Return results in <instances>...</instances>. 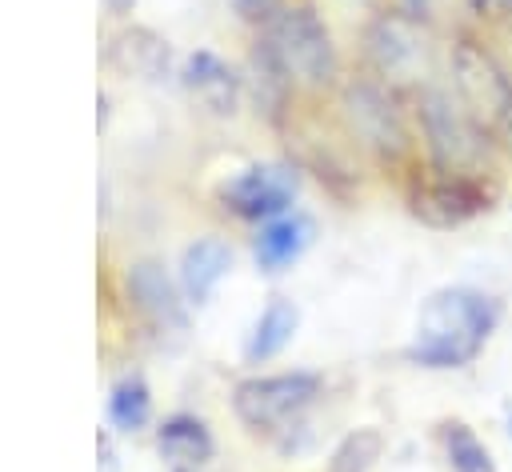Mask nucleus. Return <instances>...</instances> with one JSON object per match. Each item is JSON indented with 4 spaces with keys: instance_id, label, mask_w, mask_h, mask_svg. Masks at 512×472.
Listing matches in <instances>:
<instances>
[{
    "instance_id": "obj_22",
    "label": "nucleus",
    "mask_w": 512,
    "mask_h": 472,
    "mask_svg": "<svg viewBox=\"0 0 512 472\" xmlns=\"http://www.w3.org/2000/svg\"><path fill=\"white\" fill-rule=\"evenodd\" d=\"M104 4H108V8H112V12H128V8H132V4H136V0H104Z\"/></svg>"
},
{
    "instance_id": "obj_5",
    "label": "nucleus",
    "mask_w": 512,
    "mask_h": 472,
    "mask_svg": "<svg viewBox=\"0 0 512 472\" xmlns=\"http://www.w3.org/2000/svg\"><path fill=\"white\" fill-rule=\"evenodd\" d=\"M364 52L388 84H420L432 72V36L408 12H380L364 32Z\"/></svg>"
},
{
    "instance_id": "obj_15",
    "label": "nucleus",
    "mask_w": 512,
    "mask_h": 472,
    "mask_svg": "<svg viewBox=\"0 0 512 472\" xmlns=\"http://www.w3.org/2000/svg\"><path fill=\"white\" fill-rule=\"evenodd\" d=\"M108 64L128 72V76H156L168 64V48L148 28H132V32H120L108 44Z\"/></svg>"
},
{
    "instance_id": "obj_12",
    "label": "nucleus",
    "mask_w": 512,
    "mask_h": 472,
    "mask_svg": "<svg viewBox=\"0 0 512 472\" xmlns=\"http://www.w3.org/2000/svg\"><path fill=\"white\" fill-rule=\"evenodd\" d=\"M312 244V220L308 216H280L268 220L256 236V264L264 272H280L288 268L304 248Z\"/></svg>"
},
{
    "instance_id": "obj_21",
    "label": "nucleus",
    "mask_w": 512,
    "mask_h": 472,
    "mask_svg": "<svg viewBox=\"0 0 512 472\" xmlns=\"http://www.w3.org/2000/svg\"><path fill=\"white\" fill-rule=\"evenodd\" d=\"M96 444H100V464H104L100 472H112V468H116V460H112V444H108V436H100Z\"/></svg>"
},
{
    "instance_id": "obj_23",
    "label": "nucleus",
    "mask_w": 512,
    "mask_h": 472,
    "mask_svg": "<svg viewBox=\"0 0 512 472\" xmlns=\"http://www.w3.org/2000/svg\"><path fill=\"white\" fill-rule=\"evenodd\" d=\"M468 4H472V8H476V12H492V8H496V4H500V0H468Z\"/></svg>"
},
{
    "instance_id": "obj_6",
    "label": "nucleus",
    "mask_w": 512,
    "mask_h": 472,
    "mask_svg": "<svg viewBox=\"0 0 512 472\" xmlns=\"http://www.w3.org/2000/svg\"><path fill=\"white\" fill-rule=\"evenodd\" d=\"M316 396H320V380L312 372H280V376H252L236 384L232 404L248 428L276 432L288 420H296Z\"/></svg>"
},
{
    "instance_id": "obj_1",
    "label": "nucleus",
    "mask_w": 512,
    "mask_h": 472,
    "mask_svg": "<svg viewBox=\"0 0 512 472\" xmlns=\"http://www.w3.org/2000/svg\"><path fill=\"white\" fill-rule=\"evenodd\" d=\"M496 316V300L472 288H444L420 308V328L408 356L428 368H460L484 348Z\"/></svg>"
},
{
    "instance_id": "obj_19",
    "label": "nucleus",
    "mask_w": 512,
    "mask_h": 472,
    "mask_svg": "<svg viewBox=\"0 0 512 472\" xmlns=\"http://www.w3.org/2000/svg\"><path fill=\"white\" fill-rule=\"evenodd\" d=\"M376 456H380V432L356 428V432L344 436V444L332 452V472H368Z\"/></svg>"
},
{
    "instance_id": "obj_7",
    "label": "nucleus",
    "mask_w": 512,
    "mask_h": 472,
    "mask_svg": "<svg viewBox=\"0 0 512 472\" xmlns=\"http://www.w3.org/2000/svg\"><path fill=\"white\" fill-rule=\"evenodd\" d=\"M344 124L348 132L376 156L384 160H396L408 152V128H404V116L392 100L388 88L380 84H348L344 88Z\"/></svg>"
},
{
    "instance_id": "obj_17",
    "label": "nucleus",
    "mask_w": 512,
    "mask_h": 472,
    "mask_svg": "<svg viewBox=\"0 0 512 472\" xmlns=\"http://www.w3.org/2000/svg\"><path fill=\"white\" fill-rule=\"evenodd\" d=\"M148 408H152V400H148V388H144V380H140V376L120 380V384L112 388V396H108V416H112V424H116V428H124V432L144 428Z\"/></svg>"
},
{
    "instance_id": "obj_3",
    "label": "nucleus",
    "mask_w": 512,
    "mask_h": 472,
    "mask_svg": "<svg viewBox=\"0 0 512 472\" xmlns=\"http://www.w3.org/2000/svg\"><path fill=\"white\" fill-rule=\"evenodd\" d=\"M264 52L288 76V84L320 92L336 80V48L312 8H284L264 24Z\"/></svg>"
},
{
    "instance_id": "obj_13",
    "label": "nucleus",
    "mask_w": 512,
    "mask_h": 472,
    "mask_svg": "<svg viewBox=\"0 0 512 472\" xmlns=\"http://www.w3.org/2000/svg\"><path fill=\"white\" fill-rule=\"evenodd\" d=\"M156 448H160V456H164L168 464H176V468H196V464H204V460L212 456V436H208L204 420L180 412V416H168V420L156 428Z\"/></svg>"
},
{
    "instance_id": "obj_16",
    "label": "nucleus",
    "mask_w": 512,
    "mask_h": 472,
    "mask_svg": "<svg viewBox=\"0 0 512 472\" xmlns=\"http://www.w3.org/2000/svg\"><path fill=\"white\" fill-rule=\"evenodd\" d=\"M292 332H296V308L276 296V300L260 312V320H256V328H252V336H248L244 356H248L252 364H256V360H268V356H276V352L292 340Z\"/></svg>"
},
{
    "instance_id": "obj_24",
    "label": "nucleus",
    "mask_w": 512,
    "mask_h": 472,
    "mask_svg": "<svg viewBox=\"0 0 512 472\" xmlns=\"http://www.w3.org/2000/svg\"><path fill=\"white\" fill-rule=\"evenodd\" d=\"M404 4H408L412 12H424V4H428V0H404Z\"/></svg>"
},
{
    "instance_id": "obj_8",
    "label": "nucleus",
    "mask_w": 512,
    "mask_h": 472,
    "mask_svg": "<svg viewBox=\"0 0 512 472\" xmlns=\"http://www.w3.org/2000/svg\"><path fill=\"white\" fill-rule=\"evenodd\" d=\"M224 208L244 220H272L280 216L296 196V176L284 168H248L232 184H224Z\"/></svg>"
},
{
    "instance_id": "obj_9",
    "label": "nucleus",
    "mask_w": 512,
    "mask_h": 472,
    "mask_svg": "<svg viewBox=\"0 0 512 472\" xmlns=\"http://www.w3.org/2000/svg\"><path fill=\"white\" fill-rule=\"evenodd\" d=\"M412 208L428 224H460L484 208V188H480V180L444 176L432 168V176L412 188Z\"/></svg>"
},
{
    "instance_id": "obj_14",
    "label": "nucleus",
    "mask_w": 512,
    "mask_h": 472,
    "mask_svg": "<svg viewBox=\"0 0 512 472\" xmlns=\"http://www.w3.org/2000/svg\"><path fill=\"white\" fill-rule=\"evenodd\" d=\"M228 264H232V252L224 240H196L180 260V280H184L188 300L204 304L212 296V288L224 280Z\"/></svg>"
},
{
    "instance_id": "obj_18",
    "label": "nucleus",
    "mask_w": 512,
    "mask_h": 472,
    "mask_svg": "<svg viewBox=\"0 0 512 472\" xmlns=\"http://www.w3.org/2000/svg\"><path fill=\"white\" fill-rule=\"evenodd\" d=\"M444 444H448L452 472H496V464H492L488 448L472 436V428H464V424H448Z\"/></svg>"
},
{
    "instance_id": "obj_10",
    "label": "nucleus",
    "mask_w": 512,
    "mask_h": 472,
    "mask_svg": "<svg viewBox=\"0 0 512 472\" xmlns=\"http://www.w3.org/2000/svg\"><path fill=\"white\" fill-rule=\"evenodd\" d=\"M128 296L156 328H164V332H184L188 328L184 304H180V296H176V288H172V280L164 276L160 264H152V260L132 264L128 268Z\"/></svg>"
},
{
    "instance_id": "obj_4",
    "label": "nucleus",
    "mask_w": 512,
    "mask_h": 472,
    "mask_svg": "<svg viewBox=\"0 0 512 472\" xmlns=\"http://www.w3.org/2000/svg\"><path fill=\"white\" fill-rule=\"evenodd\" d=\"M452 80L456 96L468 104V112L512 152V80L504 68L472 40H460L452 48Z\"/></svg>"
},
{
    "instance_id": "obj_20",
    "label": "nucleus",
    "mask_w": 512,
    "mask_h": 472,
    "mask_svg": "<svg viewBox=\"0 0 512 472\" xmlns=\"http://www.w3.org/2000/svg\"><path fill=\"white\" fill-rule=\"evenodd\" d=\"M232 4H236V12L244 20H264V24L280 12V0H232Z\"/></svg>"
},
{
    "instance_id": "obj_11",
    "label": "nucleus",
    "mask_w": 512,
    "mask_h": 472,
    "mask_svg": "<svg viewBox=\"0 0 512 472\" xmlns=\"http://www.w3.org/2000/svg\"><path fill=\"white\" fill-rule=\"evenodd\" d=\"M184 84H188V92H192L204 108H212V112H232V108H236L240 80H236L232 68H228L220 56H212V52H196V56L188 60Z\"/></svg>"
},
{
    "instance_id": "obj_2",
    "label": "nucleus",
    "mask_w": 512,
    "mask_h": 472,
    "mask_svg": "<svg viewBox=\"0 0 512 472\" xmlns=\"http://www.w3.org/2000/svg\"><path fill=\"white\" fill-rule=\"evenodd\" d=\"M420 124H424V140H428V156L436 172L464 176V180H480L484 172H492L496 164L492 132L468 112L460 96L452 100L444 88H424Z\"/></svg>"
}]
</instances>
